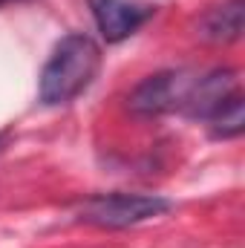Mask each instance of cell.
I'll return each instance as SVG.
<instances>
[{"instance_id": "5", "label": "cell", "mask_w": 245, "mask_h": 248, "mask_svg": "<svg viewBox=\"0 0 245 248\" xmlns=\"http://www.w3.org/2000/svg\"><path fill=\"white\" fill-rule=\"evenodd\" d=\"M240 93V72L237 69H211L205 72L202 78L190 81V90L184 95L182 110L190 116V119H211L231 95Z\"/></svg>"}, {"instance_id": "3", "label": "cell", "mask_w": 245, "mask_h": 248, "mask_svg": "<svg viewBox=\"0 0 245 248\" xmlns=\"http://www.w3.org/2000/svg\"><path fill=\"white\" fill-rule=\"evenodd\" d=\"M190 90V78L184 72H156L147 75L141 84L133 87V93L127 95V110L138 119H159L168 116L173 110H182L184 95Z\"/></svg>"}, {"instance_id": "8", "label": "cell", "mask_w": 245, "mask_h": 248, "mask_svg": "<svg viewBox=\"0 0 245 248\" xmlns=\"http://www.w3.org/2000/svg\"><path fill=\"white\" fill-rule=\"evenodd\" d=\"M0 147H3V136H0Z\"/></svg>"}, {"instance_id": "4", "label": "cell", "mask_w": 245, "mask_h": 248, "mask_svg": "<svg viewBox=\"0 0 245 248\" xmlns=\"http://www.w3.org/2000/svg\"><path fill=\"white\" fill-rule=\"evenodd\" d=\"M90 12L101 38L107 44H122L153 17L156 9L141 0H90Z\"/></svg>"}, {"instance_id": "1", "label": "cell", "mask_w": 245, "mask_h": 248, "mask_svg": "<svg viewBox=\"0 0 245 248\" xmlns=\"http://www.w3.org/2000/svg\"><path fill=\"white\" fill-rule=\"evenodd\" d=\"M101 69V49L84 32H69L58 41L38 78V98L46 107H61L78 98Z\"/></svg>"}, {"instance_id": "7", "label": "cell", "mask_w": 245, "mask_h": 248, "mask_svg": "<svg viewBox=\"0 0 245 248\" xmlns=\"http://www.w3.org/2000/svg\"><path fill=\"white\" fill-rule=\"evenodd\" d=\"M208 127H211V136L214 139H237L245 133V98L243 93L231 95L211 119H208Z\"/></svg>"}, {"instance_id": "9", "label": "cell", "mask_w": 245, "mask_h": 248, "mask_svg": "<svg viewBox=\"0 0 245 248\" xmlns=\"http://www.w3.org/2000/svg\"><path fill=\"white\" fill-rule=\"evenodd\" d=\"M3 3H9V0H0V6H3Z\"/></svg>"}, {"instance_id": "6", "label": "cell", "mask_w": 245, "mask_h": 248, "mask_svg": "<svg viewBox=\"0 0 245 248\" xmlns=\"http://www.w3.org/2000/svg\"><path fill=\"white\" fill-rule=\"evenodd\" d=\"M245 26V0H225L208 9L196 23V38L211 46H228L243 38Z\"/></svg>"}, {"instance_id": "2", "label": "cell", "mask_w": 245, "mask_h": 248, "mask_svg": "<svg viewBox=\"0 0 245 248\" xmlns=\"http://www.w3.org/2000/svg\"><path fill=\"white\" fill-rule=\"evenodd\" d=\"M173 208L170 199L159 196V193H95L87 196L84 202H78L75 217L78 222L95 225V228H107V231H122L133 228L138 222L156 219L162 214H168Z\"/></svg>"}]
</instances>
